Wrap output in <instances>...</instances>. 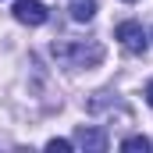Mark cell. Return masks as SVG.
<instances>
[{"mask_svg":"<svg viewBox=\"0 0 153 153\" xmlns=\"http://www.w3.org/2000/svg\"><path fill=\"white\" fill-rule=\"evenodd\" d=\"M125 4H135V0H125Z\"/></svg>","mask_w":153,"mask_h":153,"instance_id":"9c48e42d","label":"cell"},{"mask_svg":"<svg viewBox=\"0 0 153 153\" xmlns=\"http://www.w3.org/2000/svg\"><path fill=\"white\" fill-rule=\"evenodd\" d=\"M53 53L61 57V61H68V64H75V68H82V64H100L103 61V46L100 43H53Z\"/></svg>","mask_w":153,"mask_h":153,"instance_id":"6da1fadb","label":"cell"},{"mask_svg":"<svg viewBox=\"0 0 153 153\" xmlns=\"http://www.w3.org/2000/svg\"><path fill=\"white\" fill-rule=\"evenodd\" d=\"M114 36L121 39V46H125L128 53H146V43H150V39H146V32H143L139 22H121Z\"/></svg>","mask_w":153,"mask_h":153,"instance_id":"7a4b0ae2","label":"cell"},{"mask_svg":"<svg viewBox=\"0 0 153 153\" xmlns=\"http://www.w3.org/2000/svg\"><path fill=\"white\" fill-rule=\"evenodd\" d=\"M146 103H150V107H153V78H150V82H146Z\"/></svg>","mask_w":153,"mask_h":153,"instance_id":"ba28073f","label":"cell"},{"mask_svg":"<svg viewBox=\"0 0 153 153\" xmlns=\"http://www.w3.org/2000/svg\"><path fill=\"white\" fill-rule=\"evenodd\" d=\"M121 150L125 153H135V150H150V139H146V135H128V139H125V143H121Z\"/></svg>","mask_w":153,"mask_h":153,"instance_id":"8992f818","label":"cell"},{"mask_svg":"<svg viewBox=\"0 0 153 153\" xmlns=\"http://www.w3.org/2000/svg\"><path fill=\"white\" fill-rule=\"evenodd\" d=\"M11 14H14V22H22V25H43V22L50 18L43 0H18V4L11 7Z\"/></svg>","mask_w":153,"mask_h":153,"instance_id":"3957f363","label":"cell"},{"mask_svg":"<svg viewBox=\"0 0 153 153\" xmlns=\"http://www.w3.org/2000/svg\"><path fill=\"white\" fill-rule=\"evenodd\" d=\"M71 143H75V146H85V150H96V153L107 150V135H103L100 128H85V125H78V132H75Z\"/></svg>","mask_w":153,"mask_h":153,"instance_id":"277c9868","label":"cell"},{"mask_svg":"<svg viewBox=\"0 0 153 153\" xmlns=\"http://www.w3.org/2000/svg\"><path fill=\"white\" fill-rule=\"evenodd\" d=\"M71 146H75V143H68V139H50V143H46V150H53V153H68Z\"/></svg>","mask_w":153,"mask_h":153,"instance_id":"52a82bcc","label":"cell"},{"mask_svg":"<svg viewBox=\"0 0 153 153\" xmlns=\"http://www.w3.org/2000/svg\"><path fill=\"white\" fill-rule=\"evenodd\" d=\"M71 18L75 22H93V14H96V0H71Z\"/></svg>","mask_w":153,"mask_h":153,"instance_id":"5b68a950","label":"cell"}]
</instances>
